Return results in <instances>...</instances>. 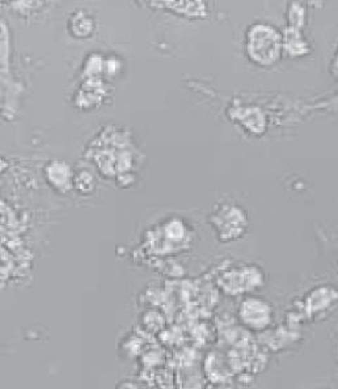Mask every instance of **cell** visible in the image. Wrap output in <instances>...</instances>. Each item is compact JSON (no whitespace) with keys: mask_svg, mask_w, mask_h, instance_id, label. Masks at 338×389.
Instances as JSON below:
<instances>
[{"mask_svg":"<svg viewBox=\"0 0 338 389\" xmlns=\"http://www.w3.org/2000/svg\"><path fill=\"white\" fill-rule=\"evenodd\" d=\"M246 56L254 65L270 67L282 57V33L269 24L256 23L246 30L245 36Z\"/></svg>","mask_w":338,"mask_h":389,"instance_id":"obj_1","label":"cell"},{"mask_svg":"<svg viewBox=\"0 0 338 389\" xmlns=\"http://www.w3.org/2000/svg\"><path fill=\"white\" fill-rule=\"evenodd\" d=\"M242 319L246 325L254 329H261L270 324L272 311L266 302L263 299H248L242 304L240 308Z\"/></svg>","mask_w":338,"mask_h":389,"instance_id":"obj_2","label":"cell"},{"mask_svg":"<svg viewBox=\"0 0 338 389\" xmlns=\"http://www.w3.org/2000/svg\"><path fill=\"white\" fill-rule=\"evenodd\" d=\"M283 53L290 58H301L308 56L311 46L308 39L303 34L301 29L287 27L282 33Z\"/></svg>","mask_w":338,"mask_h":389,"instance_id":"obj_3","label":"cell"},{"mask_svg":"<svg viewBox=\"0 0 338 389\" xmlns=\"http://www.w3.org/2000/svg\"><path fill=\"white\" fill-rule=\"evenodd\" d=\"M94 20L82 11L74 13L70 20V30L75 37H88L94 32Z\"/></svg>","mask_w":338,"mask_h":389,"instance_id":"obj_4","label":"cell"},{"mask_svg":"<svg viewBox=\"0 0 338 389\" xmlns=\"http://www.w3.org/2000/svg\"><path fill=\"white\" fill-rule=\"evenodd\" d=\"M287 19L289 27L303 30L307 20V11L304 6H301V3H292L287 8Z\"/></svg>","mask_w":338,"mask_h":389,"instance_id":"obj_5","label":"cell"},{"mask_svg":"<svg viewBox=\"0 0 338 389\" xmlns=\"http://www.w3.org/2000/svg\"><path fill=\"white\" fill-rule=\"evenodd\" d=\"M332 72L334 74V76L338 79V49L337 53H336V57L333 59V65H332Z\"/></svg>","mask_w":338,"mask_h":389,"instance_id":"obj_6","label":"cell"}]
</instances>
